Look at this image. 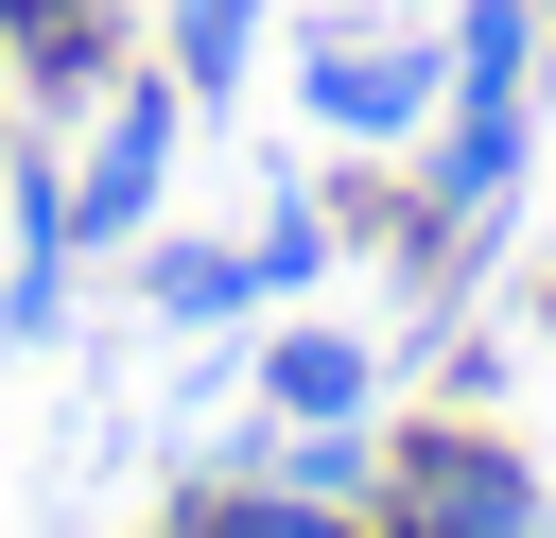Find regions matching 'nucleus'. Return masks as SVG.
Returning <instances> with one entry per match:
<instances>
[{
    "mask_svg": "<svg viewBox=\"0 0 556 538\" xmlns=\"http://www.w3.org/2000/svg\"><path fill=\"white\" fill-rule=\"evenodd\" d=\"M156 69H174L191 104H226V87L261 69V0H156Z\"/></svg>",
    "mask_w": 556,
    "mask_h": 538,
    "instance_id": "obj_8",
    "label": "nucleus"
},
{
    "mask_svg": "<svg viewBox=\"0 0 556 538\" xmlns=\"http://www.w3.org/2000/svg\"><path fill=\"white\" fill-rule=\"evenodd\" d=\"M261 417H295V434L313 417H382V347L365 330H278L261 347Z\"/></svg>",
    "mask_w": 556,
    "mask_h": 538,
    "instance_id": "obj_6",
    "label": "nucleus"
},
{
    "mask_svg": "<svg viewBox=\"0 0 556 538\" xmlns=\"http://www.w3.org/2000/svg\"><path fill=\"white\" fill-rule=\"evenodd\" d=\"M382 538H539L556 521V486H539V451L486 417V399H417L400 434H382V503H365Z\"/></svg>",
    "mask_w": 556,
    "mask_h": 538,
    "instance_id": "obj_1",
    "label": "nucleus"
},
{
    "mask_svg": "<svg viewBox=\"0 0 556 538\" xmlns=\"http://www.w3.org/2000/svg\"><path fill=\"white\" fill-rule=\"evenodd\" d=\"M174 139H191V87L139 52L104 104H87V156H70V243L87 260H139L156 243V191H174Z\"/></svg>",
    "mask_w": 556,
    "mask_h": 538,
    "instance_id": "obj_3",
    "label": "nucleus"
},
{
    "mask_svg": "<svg viewBox=\"0 0 556 538\" xmlns=\"http://www.w3.org/2000/svg\"><path fill=\"white\" fill-rule=\"evenodd\" d=\"M139 312H156V330H243V312H278L261 226H226V243H139Z\"/></svg>",
    "mask_w": 556,
    "mask_h": 538,
    "instance_id": "obj_5",
    "label": "nucleus"
},
{
    "mask_svg": "<svg viewBox=\"0 0 556 538\" xmlns=\"http://www.w3.org/2000/svg\"><path fill=\"white\" fill-rule=\"evenodd\" d=\"M539 538H556V521H539Z\"/></svg>",
    "mask_w": 556,
    "mask_h": 538,
    "instance_id": "obj_11",
    "label": "nucleus"
},
{
    "mask_svg": "<svg viewBox=\"0 0 556 538\" xmlns=\"http://www.w3.org/2000/svg\"><path fill=\"white\" fill-rule=\"evenodd\" d=\"M0 139H17V52H0Z\"/></svg>",
    "mask_w": 556,
    "mask_h": 538,
    "instance_id": "obj_10",
    "label": "nucleus"
},
{
    "mask_svg": "<svg viewBox=\"0 0 556 538\" xmlns=\"http://www.w3.org/2000/svg\"><path fill=\"white\" fill-rule=\"evenodd\" d=\"M156 538H382V521H365V503H313V486H261V469H243V486L174 503Z\"/></svg>",
    "mask_w": 556,
    "mask_h": 538,
    "instance_id": "obj_7",
    "label": "nucleus"
},
{
    "mask_svg": "<svg viewBox=\"0 0 556 538\" xmlns=\"http://www.w3.org/2000/svg\"><path fill=\"white\" fill-rule=\"evenodd\" d=\"M0 52H17V121H87L139 69V17L122 0H0Z\"/></svg>",
    "mask_w": 556,
    "mask_h": 538,
    "instance_id": "obj_4",
    "label": "nucleus"
},
{
    "mask_svg": "<svg viewBox=\"0 0 556 538\" xmlns=\"http://www.w3.org/2000/svg\"><path fill=\"white\" fill-rule=\"evenodd\" d=\"M295 104H313V139H348V156H417L434 104H452V17H434V35H417V17H330V35H295Z\"/></svg>",
    "mask_w": 556,
    "mask_h": 538,
    "instance_id": "obj_2",
    "label": "nucleus"
},
{
    "mask_svg": "<svg viewBox=\"0 0 556 538\" xmlns=\"http://www.w3.org/2000/svg\"><path fill=\"white\" fill-rule=\"evenodd\" d=\"M539 87H556V0H539Z\"/></svg>",
    "mask_w": 556,
    "mask_h": 538,
    "instance_id": "obj_9",
    "label": "nucleus"
}]
</instances>
